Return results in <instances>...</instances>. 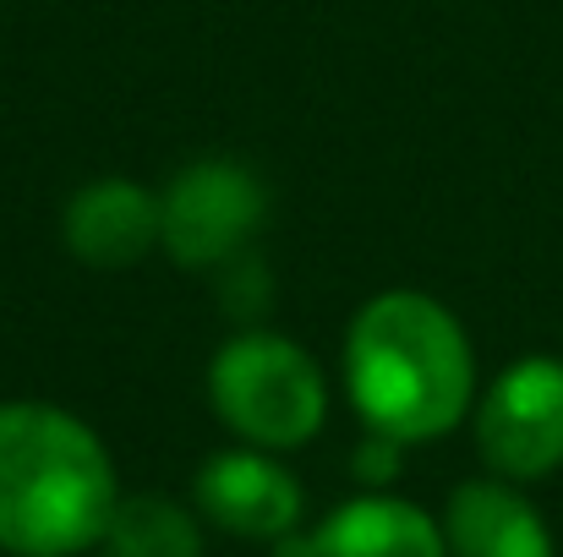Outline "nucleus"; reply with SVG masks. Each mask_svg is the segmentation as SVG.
Returning <instances> with one entry per match:
<instances>
[{"mask_svg":"<svg viewBox=\"0 0 563 557\" xmlns=\"http://www.w3.org/2000/svg\"><path fill=\"white\" fill-rule=\"evenodd\" d=\"M476 448L504 481H542L563 465V361L526 356L476 404Z\"/></svg>","mask_w":563,"mask_h":557,"instance_id":"4","label":"nucleus"},{"mask_svg":"<svg viewBox=\"0 0 563 557\" xmlns=\"http://www.w3.org/2000/svg\"><path fill=\"white\" fill-rule=\"evenodd\" d=\"M268 213L263 181L235 159H197L159 191V246L181 268L230 263Z\"/></svg>","mask_w":563,"mask_h":557,"instance_id":"5","label":"nucleus"},{"mask_svg":"<svg viewBox=\"0 0 563 557\" xmlns=\"http://www.w3.org/2000/svg\"><path fill=\"white\" fill-rule=\"evenodd\" d=\"M208 404L246 448H301L329 415L318 361L285 334H241L208 361Z\"/></svg>","mask_w":563,"mask_h":557,"instance_id":"3","label":"nucleus"},{"mask_svg":"<svg viewBox=\"0 0 563 557\" xmlns=\"http://www.w3.org/2000/svg\"><path fill=\"white\" fill-rule=\"evenodd\" d=\"M110 557H202V525L165 492L121 498L104 531Z\"/></svg>","mask_w":563,"mask_h":557,"instance_id":"10","label":"nucleus"},{"mask_svg":"<svg viewBox=\"0 0 563 557\" xmlns=\"http://www.w3.org/2000/svg\"><path fill=\"white\" fill-rule=\"evenodd\" d=\"M394 470H399V443L373 432V437H367V448L356 454V476H362V481H388Z\"/></svg>","mask_w":563,"mask_h":557,"instance_id":"11","label":"nucleus"},{"mask_svg":"<svg viewBox=\"0 0 563 557\" xmlns=\"http://www.w3.org/2000/svg\"><path fill=\"white\" fill-rule=\"evenodd\" d=\"M197 514L241 542H290L301 525V487L268 448H224L197 470Z\"/></svg>","mask_w":563,"mask_h":557,"instance_id":"6","label":"nucleus"},{"mask_svg":"<svg viewBox=\"0 0 563 557\" xmlns=\"http://www.w3.org/2000/svg\"><path fill=\"white\" fill-rule=\"evenodd\" d=\"M60 235L82 268H104V274L132 268L159 246V197L121 176L88 181L66 202Z\"/></svg>","mask_w":563,"mask_h":557,"instance_id":"7","label":"nucleus"},{"mask_svg":"<svg viewBox=\"0 0 563 557\" xmlns=\"http://www.w3.org/2000/svg\"><path fill=\"white\" fill-rule=\"evenodd\" d=\"M345 388L377 437L432 443L476 399V356L460 318L421 290L373 296L345 334Z\"/></svg>","mask_w":563,"mask_h":557,"instance_id":"1","label":"nucleus"},{"mask_svg":"<svg viewBox=\"0 0 563 557\" xmlns=\"http://www.w3.org/2000/svg\"><path fill=\"white\" fill-rule=\"evenodd\" d=\"M121 503L110 448L60 404H0V553L77 557Z\"/></svg>","mask_w":563,"mask_h":557,"instance_id":"2","label":"nucleus"},{"mask_svg":"<svg viewBox=\"0 0 563 557\" xmlns=\"http://www.w3.org/2000/svg\"><path fill=\"white\" fill-rule=\"evenodd\" d=\"M449 557H559L548 520L515 481H465L443 514Z\"/></svg>","mask_w":563,"mask_h":557,"instance_id":"8","label":"nucleus"},{"mask_svg":"<svg viewBox=\"0 0 563 557\" xmlns=\"http://www.w3.org/2000/svg\"><path fill=\"white\" fill-rule=\"evenodd\" d=\"M312 557H449L443 525L394 492H367L340 503L318 531Z\"/></svg>","mask_w":563,"mask_h":557,"instance_id":"9","label":"nucleus"}]
</instances>
